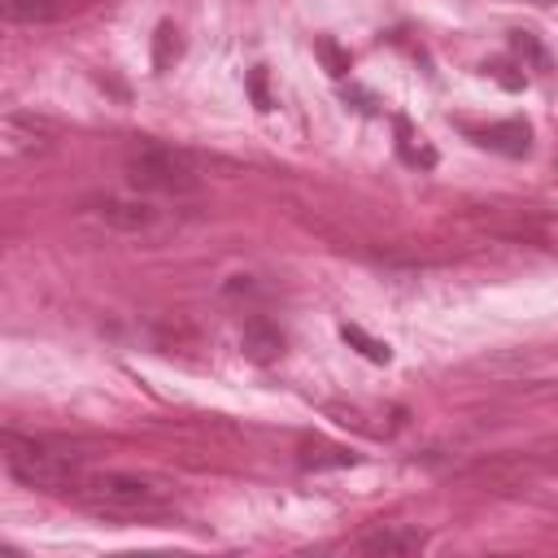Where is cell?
Returning a JSON list of instances; mask_svg holds the SVG:
<instances>
[{"mask_svg":"<svg viewBox=\"0 0 558 558\" xmlns=\"http://www.w3.org/2000/svg\"><path fill=\"white\" fill-rule=\"evenodd\" d=\"M0 458L9 466L13 480H22L26 488H65L78 480V462L44 440H26L17 432L0 436Z\"/></svg>","mask_w":558,"mask_h":558,"instance_id":"1","label":"cell"},{"mask_svg":"<svg viewBox=\"0 0 558 558\" xmlns=\"http://www.w3.org/2000/svg\"><path fill=\"white\" fill-rule=\"evenodd\" d=\"M126 179L144 192H161V196H187L201 187V170L187 153L166 148V144H140L126 153Z\"/></svg>","mask_w":558,"mask_h":558,"instance_id":"2","label":"cell"},{"mask_svg":"<svg viewBox=\"0 0 558 558\" xmlns=\"http://www.w3.org/2000/svg\"><path fill=\"white\" fill-rule=\"evenodd\" d=\"M83 497L105 514H153L161 506L157 488H148L144 480H131V475H96L83 484Z\"/></svg>","mask_w":558,"mask_h":558,"instance_id":"3","label":"cell"},{"mask_svg":"<svg viewBox=\"0 0 558 558\" xmlns=\"http://www.w3.org/2000/svg\"><path fill=\"white\" fill-rule=\"evenodd\" d=\"M83 209H87L96 222H105L109 231H122V235H148V231H157V222H161L148 201H131V196H113V192L83 201Z\"/></svg>","mask_w":558,"mask_h":558,"instance_id":"4","label":"cell"},{"mask_svg":"<svg viewBox=\"0 0 558 558\" xmlns=\"http://www.w3.org/2000/svg\"><path fill=\"white\" fill-rule=\"evenodd\" d=\"M52 148V131L35 118H9L4 122V153L17 157V153H44Z\"/></svg>","mask_w":558,"mask_h":558,"instance_id":"5","label":"cell"},{"mask_svg":"<svg viewBox=\"0 0 558 558\" xmlns=\"http://www.w3.org/2000/svg\"><path fill=\"white\" fill-rule=\"evenodd\" d=\"M427 545V536L418 527H379L371 536H362V549L366 554H392V558H405V554H418Z\"/></svg>","mask_w":558,"mask_h":558,"instance_id":"6","label":"cell"},{"mask_svg":"<svg viewBox=\"0 0 558 558\" xmlns=\"http://www.w3.org/2000/svg\"><path fill=\"white\" fill-rule=\"evenodd\" d=\"M244 353H248L253 362H275V357L283 353V336H279L270 323L253 318V323L244 327Z\"/></svg>","mask_w":558,"mask_h":558,"instance_id":"7","label":"cell"},{"mask_svg":"<svg viewBox=\"0 0 558 558\" xmlns=\"http://www.w3.org/2000/svg\"><path fill=\"white\" fill-rule=\"evenodd\" d=\"M0 9H4L9 22L39 26V22H52L61 13V0H0Z\"/></svg>","mask_w":558,"mask_h":558,"instance_id":"8","label":"cell"},{"mask_svg":"<svg viewBox=\"0 0 558 558\" xmlns=\"http://www.w3.org/2000/svg\"><path fill=\"white\" fill-rule=\"evenodd\" d=\"M484 144H488V148H497V153L519 157V153H527V126H523V122L493 126V131H484Z\"/></svg>","mask_w":558,"mask_h":558,"instance_id":"9","label":"cell"},{"mask_svg":"<svg viewBox=\"0 0 558 558\" xmlns=\"http://www.w3.org/2000/svg\"><path fill=\"white\" fill-rule=\"evenodd\" d=\"M174 57H179V31H174L170 22H161V26H157V35H153V65H157V70H166Z\"/></svg>","mask_w":558,"mask_h":558,"instance_id":"10","label":"cell"},{"mask_svg":"<svg viewBox=\"0 0 558 558\" xmlns=\"http://www.w3.org/2000/svg\"><path fill=\"white\" fill-rule=\"evenodd\" d=\"M349 344H357V353H366L371 362H388V344L384 340H371L362 327H353V323H344V331H340Z\"/></svg>","mask_w":558,"mask_h":558,"instance_id":"11","label":"cell"},{"mask_svg":"<svg viewBox=\"0 0 558 558\" xmlns=\"http://www.w3.org/2000/svg\"><path fill=\"white\" fill-rule=\"evenodd\" d=\"M314 52L327 61V74H344V70H349V57H344L331 39H318V44H314Z\"/></svg>","mask_w":558,"mask_h":558,"instance_id":"12","label":"cell"},{"mask_svg":"<svg viewBox=\"0 0 558 558\" xmlns=\"http://www.w3.org/2000/svg\"><path fill=\"white\" fill-rule=\"evenodd\" d=\"M248 87H253V100H257V109H270V96H266V83H262V74H257V70L248 74Z\"/></svg>","mask_w":558,"mask_h":558,"instance_id":"13","label":"cell"}]
</instances>
